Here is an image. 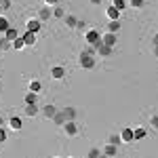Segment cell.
Returning a JSON list of instances; mask_svg holds the SVG:
<instances>
[{"instance_id":"obj_1","label":"cell","mask_w":158,"mask_h":158,"mask_svg":"<svg viewBox=\"0 0 158 158\" xmlns=\"http://www.w3.org/2000/svg\"><path fill=\"white\" fill-rule=\"evenodd\" d=\"M78 63H80V68H82V70H93V68H95V57H93L91 53L82 51V53H80V57H78Z\"/></svg>"},{"instance_id":"obj_2","label":"cell","mask_w":158,"mask_h":158,"mask_svg":"<svg viewBox=\"0 0 158 158\" xmlns=\"http://www.w3.org/2000/svg\"><path fill=\"white\" fill-rule=\"evenodd\" d=\"M63 133L68 135V137H76V135L80 133V129H78L76 120H65V122H63Z\"/></svg>"},{"instance_id":"obj_3","label":"cell","mask_w":158,"mask_h":158,"mask_svg":"<svg viewBox=\"0 0 158 158\" xmlns=\"http://www.w3.org/2000/svg\"><path fill=\"white\" fill-rule=\"evenodd\" d=\"M65 68H63V65H53V68H51V78H53V80H63V78H65Z\"/></svg>"},{"instance_id":"obj_4","label":"cell","mask_w":158,"mask_h":158,"mask_svg":"<svg viewBox=\"0 0 158 158\" xmlns=\"http://www.w3.org/2000/svg\"><path fill=\"white\" fill-rule=\"evenodd\" d=\"M23 112H25V116H27V118H34V116L40 114V108H38V103H25Z\"/></svg>"},{"instance_id":"obj_5","label":"cell","mask_w":158,"mask_h":158,"mask_svg":"<svg viewBox=\"0 0 158 158\" xmlns=\"http://www.w3.org/2000/svg\"><path fill=\"white\" fill-rule=\"evenodd\" d=\"M9 129H13V131H21V129H23V120H21L19 116H11V118H9Z\"/></svg>"},{"instance_id":"obj_6","label":"cell","mask_w":158,"mask_h":158,"mask_svg":"<svg viewBox=\"0 0 158 158\" xmlns=\"http://www.w3.org/2000/svg\"><path fill=\"white\" fill-rule=\"evenodd\" d=\"M120 139H122V143H133V129L131 127H124L122 133H120Z\"/></svg>"},{"instance_id":"obj_7","label":"cell","mask_w":158,"mask_h":158,"mask_svg":"<svg viewBox=\"0 0 158 158\" xmlns=\"http://www.w3.org/2000/svg\"><path fill=\"white\" fill-rule=\"evenodd\" d=\"M25 25H27V32H34V34H38V32H40V27H42V21H40V19H30Z\"/></svg>"},{"instance_id":"obj_8","label":"cell","mask_w":158,"mask_h":158,"mask_svg":"<svg viewBox=\"0 0 158 158\" xmlns=\"http://www.w3.org/2000/svg\"><path fill=\"white\" fill-rule=\"evenodd\" d=\"M63 23L68 30H76V25H78V19L74 17V15H63Z\"/></svg>"},{"instance_id":"obj_9","label":"cell","mask_w":158,"mask_h":158,"mask_svg":"<svg viewBox=\"0 0 158 158\" xmlns=\"http://www.w3.org/2000/svg\"><path fill=\"white\" fill-rule=\"evenodd\" d=\"M101 154H106V156H116V154H118V146H114V143L106 141V148L101 150Z\"/></svg>"},{"instance_id":"obj_10","label":"cell","mask_w":158,"mask_h":158,"mask_svg":"<svg viewBox=\"0 0 158 158\" xmlns=\"http://www.w3.org/2000/svg\"><path fill=\"white\" fill-rule=\"evenodd\" d=\"M61 112H63V116H65V120H76V116H78V112H76V108H72V106H68V108H63Z\"/></svg>"},{"instance_id":"obj_11","label":"cell","mask_w":158,"mask_h":158,"mask_svg":"<svg viewBox=\"0 0 158 158\" xmlns=\"http://www.w3.org/2000/svg\"><path fill=\"white\" fill-rule=\"evenodd\" d=\"M27 91H32V93H38V95H40V93H42V82H40V80H36V78H34V80H30Z\"/></svg>"},{"instance_id":"obj_12","label":"cell","mask_w":158,"mask_h":158,"mask_svg":"<svg viewBox=\"0 0 158 158\" xmlns=\"http://www.w3.org/2000/svg\"><path fill=\"white\" fill-rule=\"evenodd\" d=\"M51 17H53V15H51V9H49V6H42V9L38 11V19H40L42 23H44V21H49Z\"/></svg>"},{"instance_id":"obj_13","label":"cell","mask_w":158,"mask_h":158,"mask_svg":"<svg viewBox=\"0 0 158 158\" xmlns=\"http://www.w3.org/2000/svg\"><path fill=\"white\" fill-rule=\"evenodd\" d=\"M21 38H23L25 47H34V44H36V34H34V32H25Z\"/></svg>"},{"instance_id":"obj_14","label":"cell","mask_w":158,"mask_h":158,"mask_svg":"<svg viewBox=\"0 0 158 158\" xmlns=\"http://www.w3.org/2000/svg\"><path fill=\"white\" fill-rule=\"evenodd\" d=\"M106 17H108V19H120V11H118L116 6L110 4L108 9H106Z\"/></svg>"},{"instance_id":"obj_15","label":"cell","mask_w":158,"mask_h":158,"mask_svg":"<svg viewBox=\"0 0 158 158\" xmlns=\"http://www.w3.org/2000/svg\"><path fill=\"white\" fill-rule=\"evenodd\" d=\"M97 38H101V36H99V32H97V30H86V34H85V40L89 42V44H93V42H95Z\"/></svg>"},{"instance_id":"obj_16","label":"cell","mask_w":158,"mask_h":158,"mask_svg":"<svg viewBox=\"0 0 158 158\" xmlns=\"http://www.w3.org/2000/svg\"><path fill=\"white\" fill-rule=\"evenodd\" d=\"M55 112H57V106H53V103H47V106L42 108L44 118H53V116H55Z\"/></svg>"},{"instance_id":"obj_17","label":"cell","mask_w":158,"mask_h":158,"mask_svg":"<svg viewBox=\"0 0 158 158\" xmlns=\"http://www.w3.org/2000/svg\"><path fill=\"white\" fill-rule=\"evenodd\" d=\"M148 131L143 127H139V129H133V141H141V139H146Z\"/></svg>"},{"instance_id":"obj_18","label":"cell","mask_w":158,"mask_h":158,"mask_svg":"<svg viewBox=\"0 0 158 158\" xmlns=\"http://www.w3.org/2000/svg\"><path fill=\"white\" fill-rule=\"evenodd\" d=\"M101 40H103V44H108V47H112V49H114V44H116V40H118V38H116V34L108 32V34L101 38Z\"/></svg>"},{"instance_id":"obj_19","label":"cell","mask_w":158,"mask_h":158,"mask_svg":"<svg viewBox=\"0 0 158 158\" xmlns=\"http://www.w3.org/2000/svg\"><path fill=\"white\" fill-rule=\"evenodd\" d=\"M17 36H19V32H17L15 27H9V30L4 32V36H2V38H4V40H9V42H13Z\"/></svg>"},{"instance_id":"obj_20","label":"cell","mask_w":158,"mask_h":158,"mask_svg":"<svg viewBox=\"0 0 158 158\" xmlns=\"http://www.w3.org/2000/svg\"><path fill=\"white\" fill-rule=\"evenodd\" d=\"M51 120L55 122L57 127H63V122H65V116H63V112H61V110H57V112H55V116H53Z\"/></svg>"},{"instance_id":"obj_21","label":"cell","mask_w":158,"mask_h":158,"mask_svg":"<svg viewBox=\"0 0 158 158\" xmlns=\"http://www.w3.org/2000/svg\"><path fill=\"white\" fill-rule=\"evenodd\" d=\"M118 30H120V19H110V23H108V32L116 34Z\"/></svg>"},{"instance_id":"obj_22","label":"cell","mask_w":158,"mask_h":158,"mask_svg":"<svg viewBox=\"0 0 158 158\" xmlns=\"http://www.w3.org/2000/svg\"><path fill=\"white\" fill-rule=\"evenodd\" d=\"M97 55H101V57H110L112 55V47H108V44H101L97 51H95Z\"/></svg>"},{"instance_id":"obj_23","label":"cell","mask_w":158,"mask_h":158,"mask_svg":"<svg viewBox=\"0 0 158 158\" xmlns=\"http://www.w3.org/2000/svg\"><path fill=\"white\" fill-rule=\"evenodd\" d=\"M23 103H38V93H32V91H27L23 97Z\"/></svg>"},{"instance_id":"obj_24","label":"cell","mask_w":158,"mask_h":158,"mask_svg":"<svg viewBox=\"0 0 158 158\" xmlns=\"http://www.w3.org/2000/svg\"><path fill=\"white\" fill-rule=\"evenodd\" d=\"M11 47H13V49H15V51H21V49H23V47H25L23 38H21V36H17V38H15V40H13V42H11Z\"/></svg>"},{"instance_id":"obj_25","label":"cell","mask_w":158,"mask_h":158,"mask_svg":"<svg viewBox=\"0 0 158 158\" xmlns=\"http://www.w3.org/2000/svg\"><path fill=\"white\" fill-rule=\"evenodd\" d=\"M129 6H133L137 11H141L143 6H146V0H129Z\"/></svg>"},{"instance_id":"obj_26","label":"cell","mask_w":158,"mask_h":158,"mask_svg":"<svg viewBox=\"0 0 158 158\" xmlns=\"http://www.w3.org/2000/svg\"><path fill=\"white\" fill-rule=\"evenodd\" d=\"M51 15H53L55 19H63V15H65V11H63L61 6H57V4H55V9L51 11Z\"/></svg>"},{"instance_id":"obj_27","label":"cell","mask_w":158,"mask_h":158,"mask_svg":"<svg viewBox=\"0 0 158 158\" xmlns=\"http://www.w3.org/2000/svg\"><path fill=\"white\" fill-rule=\"evenodd\" d=\"M108 141H110V143H114V146H120V143H122L120 133H112V135L108 137Z\"/></svg>"},{"instance_id":"obj_28","label":"cell","mask_w":158,"mask_h":158,"mask_svg":"<svg viewBox=\"0 0 158 158\" xmlns=\"http://www.w3.org/2000/svg\"><path fill=\"white\" fill-rule=\"evenodd\" d=\"M9 27H11L9 19H6V17H0V34H4V32H6Z\"/></svg>"},{"instance_id":"obj_29","label":"cell","mask_w":158,"mask_h":158,"mask_svg":"<svg viewBox=\"0 0 158 158\" xmlns=\"http://www.w3.org/2000/svg\"><path fill=\"white\" fill-rule=\"evenodd\" d=\"M112 6H116L118 11H124V6H127V0H112Z\"/></svg>"},{"instance_id":"obj_30","label":"cell","mask_w":158,"mask_h":158,"mask_svg":"<svg viewBox=\"0 0 158 158\" xmlns=\"http://www.w3.org/2000/svg\"><path fill=\"white\" fill-rule=\"evenodd\" d=\"M150 127H152L154 131H158V116H156V114L150 116Z\"/></svg>"},{"instance_id":"obj_31","label":"cell","mask_w":158,"mask_h":158,"mask_svg":"<svg viewBox=\"0 0 158 158\" xmlns=\"http://www.w3.org/2000/svg\"><path fill=\"white\" fill-rule=\"evenodd\" d=\"M9 49H11V42L4 40V38H0V51H9Z\"/></svg>"},{"instance_id":"obj_32","label":"cell","mask_w":158,"mask_h":158,"mask_svg":"<svg viewBox=\"0 0 158 158\" xmlns=\"http://www.w3.org/2000/svg\"><path fill=\"white\" fill-rule=\"evenodd\" d=\"M97 156H101V150H97V148H91V150H89V158H97Z\"/></svg>"},{"instance_id":"obj_33","label":"cell","mask_w":158,"mask_h":158,"mask_svg":"<svg viewBox=\"0 0 158 158\" xmlns=\"http://www.w3.org/2000/svg\"><path fill=\"white\" fill-rule=\"evenodd\" d=\"M0 9L2 11H9L11 9V0H0Z\"/></svg>"},{"instance_id":"obj_34","label":"cell","mask_w":158,"mask_h":158,"mask_svg":"<svg viewBox=\"0 0 158 158\" xmlns=\"http://www.w3.org/2000/svg\"><path fill=\"white\" fill-rule=\"evenodd\" d=\"M2 141H6V129L4 127H0V143Z\"/></svg>"},{"instance_id":"obj_35","label":"cell","mask_w":158,"mask_h":158,"mask_svg":"<svg viewBox=\"0 0 158 158\" xmlns=\"http://www.w3.org/2000/svg\"><path fill=\"white\" fill-rule=\"evenodd\" d=\"M44 2H47L49 6H55V4H57V0H44Z\"/></svg>"},{"instance_id":"obj_36","label":"cell","mask_w":158,"mask_h":158,"mask_svg":"<svg viewBox=\"0 0 158 158\" xmlns=\"http://www.w3.org/2000/svg\"><path fill=\"white\" fill-rule=\"evenodd\" d=\"M101 2H103V0H91V4H93V6H99Z\"/></svg>"},{"instance_id":"obj_37","label":"cell","mask_w":158,"mask_h":158,"mask_svg":"<svg viewBox=\"0 0 158 158\" xmlns=\"http://www.w3.org/2000/svg\"><path fill=\"white\" fill-rule=\"evenodd\" d=\"M0 127H4V118L2 116H0Z\"/></svg>"},{"instance_id":"obj_38","label":"cell","mask_w":158,"mask_h":158,"mask_svg":"<svg viewBox=\"0 0 158 158\" xmlns=\"http://www.w3.org/2000/svg\"><path fill=\"white\" fill-rule=\"evenodd\" d=\"M0 86H2V80H0Z\"/></svg>"}]
</instances>
